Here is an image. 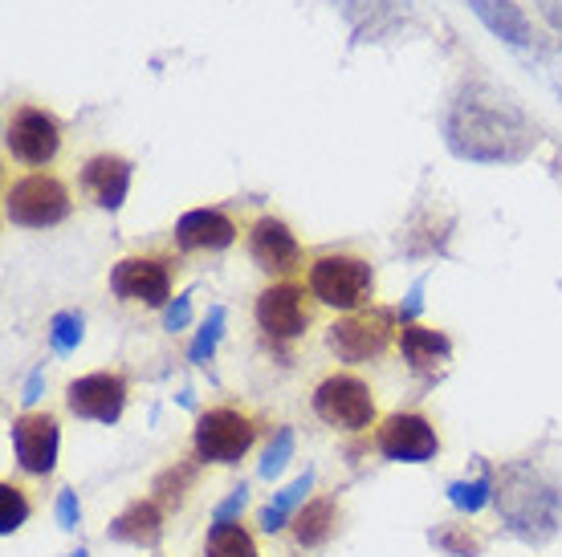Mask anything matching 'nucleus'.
Here are the masks:
<instances>
[{
    "mask_svg": "<svg viewBox=\"0 0 562 557\" xmlns=\"http://www.w3.org/2000/svg\"><path fill=\"white\" fill-rule=\"evenodd\" d=\"M493 501L521 542H550L562 525V485L535 461L506 464Z\"/></svg>",
    "mask_w": 562,
    "mask_h": 557,
    "instance_id": "obj_1",
    "label": "nucleus"
},
{
    "mask_svg": "<svg viewBox=\"0 0 562 557\" xmlns=\"http://www.w3.org/2000/svg\"><path fill=\"white\" fill-rule=\"evenodd\" d=\"M530 139L514 106L497 98H461L449 118V143L469 159H514Z\"/></svg>",
    "mask_w": 562,
    "mask_h": 557,
    "instance_id": "obj_2",
    "label": "nucleus"
},
{
    "mask_svg": "<svg viewBox=\"0 0 562 557\" xmlns=\"http://www.w3.org/2000/svg\"><path fill=\"white\" fill-rule=\"evenodd\" d=\"M310 407L326 428H335L342 435H363L371 428H380L375 390L355 371H330L326 378H318L310 390Z\"/></svg>",
    "mask_w": 562,
    "mask_h": 557,
    "instance_id": "obj_3",
    "label": "nucleus"
},
{
    "mask_svg": "<svg viewBox=\"0 0 562 557\" xmlns=\"http://www.w3.org/2000/svg\"><path fill=\"white\" fill-rule=\"evenodd\" d=\"M261 423L254 411H245L237 403H212L196 416L192 428V456H200L204 464H221L233 468L257 447Z\"/></svg>",
    "mask_w": 562,
    "mask_h": 557,
    "instance_id": "obj_4",
    "label": "nucleus"
},
{
    "mask_svg": "<svg viewBox=\"0 0 562 557\" xmlns=\"http://www.w3.org/2000/svg\"><path fill=\"white\" fill-rule=\"evenodd\" d=\"M306 285L318 306L355 314V309L371 306V297H375V269L355 252H323L310 261Z\"/></svg>",
    "mask_w": 562,
    "mask_h": 557,
    "instance_id": "obj_5",
    "label": "nucleus"
},
{
    "mask_svg": "<svg viewBox=\"0 0 562 557\" xmlns=\"http://www.w3.org/2000/svg\"><path fill=\"white\" fill-rule=\"evenodd\" d=\"M395 338H400V330H395L392 309L367 306V309H355V314H342L338 321H330L326 350L335 354L338 363L363 366V363H380L383 354L392 350Z\"/></svg>",
    "mask_w": 562,
    "mask_h": 557,
    "instance_id": "obj_6",
    "label": "nucleus"
},
{
    "mask_svg": "<svg viewBox=\"0 0 562 557\" xmlns=\"http://www.w3.org/2000/svg\"><path fill=\"white\" fill-rule=\"evenodd\" d=\"M74 212L70 187L49 171H29L4 187V220L16 228H57Z\"/></svg>",
    "mask_w": 562,
    "mask_h": 557,
    "instance_id": "obj_7",
    "label": "nucleus"
},
{
    "mask_svg": "<svg viewBox=\"0 0 562 557\" xmlns=\"http://www.w3.org/2000/svg\"><path fill=\"white\" fill-rule=\"evenodd\" d=\"M171 281H176V261L155 252H131L111 265L106 285L123 306L164 309L171 302Z\"/></svg>",
    "mask_w": 562,
    "mask_h": 557,
    "instance_id": "obj_8",
    "label": "nucleus"
},
{
    "mask_svg": "<svg viewBox=\"0 0 562 557\" xmlns=\"http://www.w3.org/2000/svg\"><path fill=\"white\" fill-rule=\"evenodd\" d=\"M254 318L269 342H297L314 326V293L297 281H273L257 293Z\"/></svg>",
    "mask_w": 562,
    "mask_h": 557,
    "instance_id": "obj_9",
    "label": "nucleus"
},
{
    "mask_svg": "<svg viewBox=\"0 0 562 557\" xmlns=\"http://www.w3.org/2000/svg\"><path fill=\"white\" fill-rule=\"evenodd\" d=\"M4 151L25 168H49L61 151V126L42 106H16L4 123Z\"/></svg>",
    "mask_w": 562,
    "mask_h": 557,
    "instance_id": "obj_10",
    "label": "nucleus"
},
{
    "mask_svg": "<svg viewBox=\"0 0 562 557\" xmlns=\"http://www.w3.org/2000/svg\"><path fill=\"white\" fill-rule=\"evenodd\" d=\"M375 452L395 464H424L440 452V435H436L432 419L420 411H395L380 419L375 428Z\"/></svg>",
    "mask_w": 562,
    "mask_h": 557,
    "instance_id": "obj_11",
    "label": "nucleus"
},
{
    "mask_svg": "<svg viewBox=\"0 0 562 557\" xmlns=\"http://www.w3.org/2000/svg\"><path fill=\"white\" fill-rule=\"evenodd\" d=\"M127 395L131 387L119 371H94L66 387V407H70V416L90 419V423H119L127 411Z\"/></svg>",
    "mask_w": 562,
    "mask_h": 557,
    "instance_id": "obj_12",
    "label": "nucleus"
},
{
    "mask_svg": "<svg viewBox=\"0 0 562 557\" xmlns=\"http://www.w3.org/2000/svg\"><path fill=\"white\" fill-rule=\"evenodd\" d=\"M249 257H254L257 269H266L273 277H290L306 261L294 228L285 220H278V216H257L249 224Z\"/></svg>",
    "mask_w": 562,
    "mask_h": 557,
    "instance_id": "obj_13",
    "label": "nucleus"
},
{
    "mask_svg": "<svg viewBox=\"0 0 562 557\" xmlns=\"http://www.w3.org/2000/svg\"><path fill=\"white\" fill-rule=\"evenodd\" d=\"M57 416L49 411H25L13 419V452L21 473L29 476H49L57 464Z\"/></svg>",
    "mask_w": 562,
    "mask_h": 557,
    "instance_id": "obj_14",
    "label": "nucleus"
},
{
    "mask_svg": "<svg viewBox=\"0 0 562 557\" xmlns=\"http://www.w3.org/2000/svg\"><path fill=\"white\" fill-rule=\"evenodd\" d=\"M131 175H135V163H131V159H123V155H114V151H99L82 163V175H78V180H82V192L90 204H99V208H106V212H119L131 192Z\"/></svg>",
    "mask_w": 562,
    "mask_h": 557,
    "instance_id": "obj_15",
    "label": "nucleus"
},
{
    "mask_svg": "<svg viewBox=\"0 0 562 557\" xmlns=\"http://www.w3.org/2000/svg\"><path fill=\"white\" fill-rule=\"evenodd\" d=\"M237 220L221 208H192L176 220V245L183 252H225L237 240Z\"/></svg>",
    "mask_w": 562,
    "mask_h": 557,
    "instance_id": "obj_16",
    "label": "nucleus"
},
{
    "mask_svg": "<svg viewBox=\"0 0 562 557\" xmlns=\"http://www.w3.org/2000/svg\"><path fill=\"white\" fill-rule=\"evenodd\" d=\"M395 346H400V359L408 363L412 375H424V378L440 375L452 354L449 334H445V330H432V326H420V321H404Z\"/></svg>",
    "mask_w": 562,
    "mask_h": 557,
    "instance_id": "obj_17",
    "label": "nucleus"
},
{
    "mask_svg": "<svg viewBox=\"0 0 562 557\" xmlns=\"http://www.w3.org/2000/svg\"><path fill=\"white\" fill-rule=\"evenodd\" d=\"M338 533V497L335 492H318V497H310L294 516H290V542L297 549H323L330 545V537Z\"/></svg>",
    "mask_w": 562,
    "mask_h": 557,
    "instance_id": "obj_18",
    "label": "nucleus"
},
{
    "mask_svg": "<svg viewBox=\"0 0 562 557\" xmlns=\"http://www.w3.org/2000/svg\"><path fill=\"white\" fill-rule=\"evenodd\" d=\"M164 516L168 509L155 501V497H139V501H131L123 513L111 521V537L114 542H127V545H159L164 537Z\"/></svg>",
    "mask_w": 562,
    "mask_h": 557,
    "instance_id": "obj_19",
    "label": "nucleus"
},
{
    "mask_svg": "<svg viewBox=\"0 0 562 557\" xmlns=\"http://www.w3.org/2000/svg\"><path fill=\"white\" fill-rule=\"evenodd\" d=\"M469 9L477 13V21L493 37H502L509 45H530V25L514 0H469Z\"/></svg>",
    "mask_w": 562,
    "mask_h": 557,
    "instance_id": "obj_20",
    "label": "nucleus"
},
{
    "mask_svg": "<svg viewBox=\"0 0 562 557\" xmlns=\"http://www.w3.org/2000/svg\"><path fill=\"white\" fill-rule=\"evenodd\" d=\"M200 456H183V461H176L171 468H164V473L155 476V485H151V497L168 513H176V509H183V501L196 492L200 485Z\"/></svg>",
    "mask_w": 562,
    "mask_h": 557,
    "instance_id": "obj_21",
    "label": "nucleus"
},
{
    "mask_svg": "<svg viewBox=\"0 0 562 557\" xmlns=\"http://www.w3.org/2000/svg\"><path fill=\"white\" fill-rule=\"evenodd\" d=\"M204 557H261V549H257V537L240 521L225 516L204 537Z\"/></svg>",
    "mask_w": 562,
    "mask_h": 557,
    "instance_id": "obj_22",
    "label": "nucleus"
},
{
    "mask_svg": "<svg viewBox=\"0 0 562 557\" xmlns=\"http://www.w3.org/2000/svg\"><path fill=\"white\" fill-rule=\"evenodd\" d=\"M310 485H314V476H297L290 488H281L278 497H273V504H266L261 509V530L266 533H281V530H290V516L302 509V501H306V492Z\"/></svg>",
    "mask_w": 562,
    "mask_h": 557,
    "instance_id": "obj_23",
    "label": "nucleus"
},
{
    "mask_svg": "<svg viewBox=\"0 0 562 557\" xmlns=\"http://www.w3.org/2000/svg\"><path fill=\"white\" fill-rule=\"evenodd\" d=\"M29 521V492L13 480L0 485V533H16Z\"/></svg>",
    "mask_w": 562,
    "mask_h": 557,
    "instance_id": "obj_24",
    "label": "nucleus"
},
{
    "mask_svg": "<svg viewBox=\"0 0 562 557\" xmlns=\"http://www.w3.org/2000/svg\"><path fill=\"white\" fill-rule=\"evenodd\" d=\"M49 342H54L57 354H70L82 342V314H57L49 321Z\"/></svg>",
    "mask_w": 562,
    "mask_h": 557,
    "instance_id": "obj_25",
    "label": "nucleus"
},
{
    "mask_svg": "<svg viewBox=\"0 0 562 557\" xmlns=\"http://www.w3.org/2000/svg\"><path fill=\"white\" fill-rule=\"evenodd\" d=\"M221 326H225V309L212 306L209 309V321L200 326L196 342H192V363H204V359H212V350H216V338H221Z\"/></svg>",
    "mask_w": 562,
    "mask_h": 557,
    "instance_id": "obj_26",
    "label": "nucleus"
},
{
    "mask_svg": "<svg viewBox=\"0 0 562 557\" xmlns=\"http://www.w3.org/2000/svg\"><path fill=\"white\" fill-rule=\"evenodd\" d=\"M440 549H449L452 557H477L481 554V537H464V525H449L432 537Z\"/></svg>",
    "mask_w": 562,
    "mask_h": 557,
    "instance_id": "obj_27",
    "label": "nucleus"
},
{
    "mask_svg": "<svg viewBox=\"0 0 562 557\" xmlns=\"http://www.w3.org/2000/svg\"><path fill=\"white\" fill-rule=\"evenodd\" d=\"M294 456V432L290 428H281L278 440L266 447V461H261V476H278L285 468V461Z\"/></svg>",
    "mask_w": 562,
    "mask_h": 557,
    "instance_id": "obj_28",
    "label": "nucleus"
},
{
    "mask_svg": "<svg viewBox=\"0 0 562 557\" xmlns=\"http://www.w3.org/2000/svg\"><path fill=\"white\" fill-rule=\"evenodd\" d=\"M449 492H452V504H457V509H469V513H473V509H481V504H485L490 480H473V485H452Z\"/></svg>",
    "mask_w": 562,
    "mask_h": 557,
    "instance_id": "obj_29",
    "label": "nucleus"
},
{
    "mask_svg": "<svg viewBox=\"0 0 562 557\" xmlns=\"http://www.w3.org/2000/svg\"><path fill=\"white\" fill-rule=\"evenodd\" d=\"M188 318H192L188 297H176V302L168 306V314H164V326H168V330H183V326H188Z\"/></svg>",
    "mask_w": 562,
    "mask_h": 557,
    "instance_id": "obj_30",
    "label": "nucleus"
},
{
    "mask_svg": "<svg viewBox=\"0 0 562 557\" xmlns=\"http://www.w3.org/2000/svg\"><path fill=\"white\" fill-rule=\"evenodd\" d=\"M57 516H61V525H66V530L78 525V497H74L70 488H66V492H61V501H57Z\"/></svg>",
    "mask_w": 562,
    "mask_h": 557,
    "instance_id": "obj_31",
    "label": "nucleus"
},
{
    "mask_svg": "<svg viewBox=\"0 0 562 557\" xmlns=\"http://www.w3.org/2000/svg\"><path fill=\"white\" fill-rule=\"evenodd\" d=\"M237 509H245V488H237V492H233V497H228V501L221 504V516H216V521H225V516H233Z\"/></svg>",
    "mask_w": 562,
    "mask_h": 557,
    "instance_id": "obj_32",
    "label": "nucleus"
},
{
    "mask_svg": "<svg viewBox=\"0 0 562 557\" xmlns=\"http://www.w3.org/2000/svg\"><path fill=\"white\" fill-rule=\"evenodd\" d=\"M542 4V13H547V21L554 29H562V0H538Z\"/></svg>",
    "mask_w": 562,
    "mask_h": 557,
    "instance_id": "obj_33",
    "label": "nucleus"
},
{
    "mask_svg": "<svg viewBox=\"0 0 562 557\" xmlns=\"http://www.w3.org/2000/svg\"><path fill=\"white\" fill-rule=\"evenodd\" d=\"M37 390H42V371H37V375L29 378V387H25V403H33V399H37Z\"/></svg>",
    "mask_w": 562,
    "mask_h": 557,
    "instance_id": "obj_34",
    "label": "nucleus"
},
{
    "mask_svg": "<svg viewBox=\"0 0 562 557\" xmlns=\"http://www.w3.org/2000/svg\"><path fill=\"white\" fill-rule=\"evenodd\" d=\"M70 557H86V554H70Z\"/></svg>",
    "mask_w": 562,
    "mask_h": 557,
    "instance_id": "obj_35",
    "label": "nucleus"
}]
</instances>
